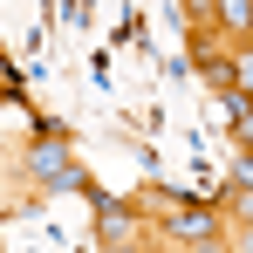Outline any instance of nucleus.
Here are the masks:
<instances>
[{
  "instance_id": "nucleus-1",
  "label": "nucleus",
  "mask_w": 253,
  "mask_h": 253,
  "mask_svg": "<svg viewBox=\"0 0 253 253\" xmlns=\"http://www.w3.org/2000/svg\"><path fill=\"white\" fill-rule=\"evenodd\" d=\"M21 178H28L35 192H96L62 124H35V144L21 151Z\"/></svg>"
},
{
  "instance_id": "nucleus-2",
  "label": "nucleus",
  "mask_w": 253,
  "mask_h": 253,
  "mask_svg": "<svg viewBox=\"0 0 253 253\" xmlns=\"http://www.w3.org/2000/svg\"><path fill=\"white\" fill-rule=\"evenodd\" d=\"M158 240L178 253H199L212 240H226V212L219 199H192V192H178V206H158Z\"/></svg>"
},
{
  "instance_id": "nucleus-3",
  "label": "nucleus",
  "mask_w": 253,
  "mask_h": 253,
  "mask_svg": "<svg viewBox=\"0 0 253 253\" xmlns=\"http://www.w3.org/2000/svg\"><path fill=\"white\" fill-rule=\"evenodd\" d=\"M185 62L206 76V89H233V42H212V28H185Z\"/></svg>"
},
{
  "instance_id": "nucleus-4",
  "label": "nucleus",
  "mask_w": 253,
  "mask_h": 253,
  "mask_svg": "<svg viewBox=\"0 0 253 253\" xmlns=\"http://www.w3.org/2000/svg\"><path fill=\"white\" fill-rule=\"evenodd\" d=\"M89 206H96V240H103V247L144 233V206H137V199H103V192H89ZM137 247H144V240H137Z\"/></svg>"
},
{
  "instance_id": "nucleus-5",
  "label": "nucleus",
  "mask_w": 253,
  "mask_h": 253,
  "mask_svg": "<svg viewBox=\"0 0 253 253\" xmlns=\"http://www.w3.org/2000/svg\"><path fill=\"white\" fill-rule=\"evenodd\" d=\"M206 28H219L226 42H253V0H212Z\"/></svg>"
},
{
  "instance_id": "nucleus-6",
  "label": "nucleus",
  "mask_w": 253,
  "mask_h": 253,
  "mask_svg": "<svg viewBox=\"0 0 253 253\" xmlns=\"http://www.w3.org/2000/svg\"><path fill=\"white\" fill-rule=\"evenodd\" d=\"M233 89L253 103V42H233Z\"/></svg>"
},
{
  "instance_id": "nucleus-7",
  "label": "nucleus",
  "mask_w": 253,
  "mask_h": 253,
  "mask_svg": "<svg viewBox=\"0 0 253 253\" xmlns=\"http://www.w3.org/2000/svg\"><path fill=\"white\" fill-rule=\"evenodd\" d=\"M226 178H233V192H253V151L247 144H233V171Z\"/></svg>"
},
{
  "instance_id": "nucleus-8",
  "label": "nucleus",
  "mask_w": 253,
  "mask_h": 253,
  "mask_svg": "<svg viewBox=\"0 0 253 253\" xmlns=\"http://www.w3.org/2000/svg\"><path fill=\"white\" fill-rule=\"evenodd\" d=\"M219 212L233 219V233H240V226H253V192H233V199H219Z\"/></svg>"
},
{
  "instance_id": "nucleus-9",
  "label": "nucleus",
  "mask_w": 253,
  "mask_h": 253,
  "mask_svg": "<svg viewBox=\"0 0 253 253\" xmlns=\"http://www.w3.org/2000/svg\"><path fill=\"white\" fill-rule=\"evenodd\" d=\"M185 21L199 28V21H212V0H185Z\"/></svg>"
},
{
  "instance_id": "nucleus-10",
  "label": "nucleus",
  "mask_w": 253,
  "mask_h": 253,
  "mask_svg": "<svg viewBox=\"0 0 253 253\" xmlns=\"http://www.w3.org/2000/svg\"><path fill=\"white\" fill-rule=\"evenodd\" d=\"M226 247H233V253H253V226H240V233H233Z\"/></svg>"
},
{
  "instance_id": "nucleus-11",
  "label": "nucleus",
  "mask_w": 253,
  "mask_h": 253,
  "mask_svg": "<svg viewBox=\"0 0 253 253\" xmlns=\"http://www.w3.org/2000/svg\"><path fill=\"white\" fill-rule=\"evenodd\" d=\"M96 253H144L137 240H110V247H96Z\"/></svg>"
},
{
  "instance_id": "nucleus-12",
  "label": "nucleus",
  "mask_w": 253,
  "mask_h": 253,
  "mask_svg": "<svg viewBox=\"0 0 253 253\" xmlns=\"http://www.w3.org/2000/svg\"><path fill=\"white\" fill-rule=\"evenodd\" d=\"M0 96H21V83H14V69H0Z\"/></svg>"
}]
</instances>
